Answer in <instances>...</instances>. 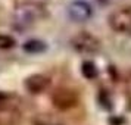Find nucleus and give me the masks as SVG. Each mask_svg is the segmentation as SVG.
Returning a JSON list of instances; mask_svg holds the SVG:
<instances>
[{
  "label": "nucleus",
  "instance_id": "nucleus-3",
  "mask_svg": "<svg viewBox=\"0 0 131 125\" xmlns=\"http://www.w3.org/2000/svg\"><path fill=\"white\" fill-rule=\"evenodd\" d=\"M52 103L59 110H69L77 106L78 94L71 88H58L52 94Z\"/></svg>",
  "mask_w": 131,
  "mask_h": 125
},
{
  "label": "nucleus",
  "instance_id": "nucleus-12",
  "mask_svg": "<svg viewBox=\"0 0 131 125\" xmlns=\"http://www.w3.org/2000/svg\"><path fill=\"white\" fill-rule=\"evenodd\" d=\"M6 99V94H3V93H0V100H5Z\"/></svg>",
  "mask_w": 131,
  "mask_h": 125
},
{
  "label": "nucleus",
  "instance_id": "nucleus-11",
  "mask_svg": "<svg viewBox=\"0 0 131 125\" xmlns=\"http://www.w3.org/2000/svg\"><path fill=\"white\" fill-rule=\"evenodd\" d=\"M99 99H100L102 101V106H106V109H111V100H109V97H107V93L105 91V90H102L100 96H99Z\"/></svg>",
  "mask_w": 131,
  "mask_h": 125
},
{
  "label": "nucleus",
  "instance_id": "nucleus-1",
  "mask_svg": "<svg viewBox=\"0 0 131 125\" xmlns=\"http://www.w3.org/2000/svg\"><path fill=\"white\" fill-rule=\"evenodd\" d=\"M44 16H47V10L44 5L38 2H22L15 10L13 27L19 31L28 30L38 21H41Z\"/></svg>",
  "mask_w": 131,
  "mask_h": 125
},
{
  "label": "nucleus",
  "instance_id": "nucleus-8",
  "mask_svg": "<svg viewBox=\"0 0 131 125\" xmlns=\"http://www.w3.org/2000/svg\"><path fill=\"white\" fill-rule=\"evenodd\" d=\"M22 50L28 54H40V53H44L47 50V44L43 41V40L31 38V40H27L22 44Z\"/></svg>",
  "mask_w": 131,
  "mask_h": 125
},
{
  "label": "nucleus",
  "instance_id": "nucleus-5",
  "mask_svg": "<svg viewBox=\"0 0 131 125\" xmlns=\"http://www.w3.org/2000/svg\"><path fill=\"white\" fill-rule=\"evenodd\" d=\"M66 12L74 22H85L93 16V6L85 0H74L68 5Z\"/></svg>",
  "mask_w": 131,
  "mask_h": 125
},
{
  "label": "nucleus",
  "instance_id": "nucleus-6",
  "mask_svg": "<svg viewBox=\"0 0 131 125\" xmlns=\"http://www.w3.org/2000/svg\"><path fill=\"white\" fill-rule=\"evenodd\" d=\"M24 85L30 93L38 94V93L44 91L50 85V78L46 77V75H43V74H32V75L25 78Z\"/></svg>",
  "mask_w": 131,
  "mask_h": 125
},
{
  "label": "nucleus",
  "instance_id": "nucleus-4",
  "mask_svg": "<svg viewBox=\"0 0 131 125\" xmlns=\"http://www.w3.org/2000/svg\"><path fill=\"white\" fill-rule=\"evenodd\" d=\"M109 27L115 32L131 34V10L130 9H119L109 15Z\"/></svg>",
  "mask_w": 131,
  "mask_h": 125
},
{
  "label": "nucleus",
  "instance_id": "nucleus-7",
  "mask_svg": "<svg viewBox=\"0 0 131 125\" xmlns=\"http://www.w3.org/2000/svg\"><path fill=\"white\" fill-rule=\"evenodd\" d=\"M21 112L13 106H0V125H19Z\"/></svg>",
  "mask_w": 131,
  "mask_h": 125
},
{
  "label": "nucleus",
  "instance_id": "nucleus-10",
  "mask_svg": "<svg viewBox=\"0 0 131 125\" xmlns=\"http://www.w3.org/2000/svg\"><path fill=\"white\" fill-rule=\"evenodd\" d=\"M15 38L12 36H7V34H0V49L2 50H7V49L15 47Z\"/></svg>",
  "mask_w": 131,
  "mask_h": 125
},
{
  "label": "nucleus",
  "instance_id": "nucleus-9",
  "mask_svg": "<svg viewBox=\"0 0 131 125\" xmlns=\"http://www.w3.org/2000/svg\"><path fill=\"white\" fill-rule=\"evenodd\" d=\"M81 74L85 79H96L99 77V69L94 62L91 60H84L81 63Z\"/></svg>",
  "mask_w": 131,
  "mask_h": 125
},
{
  "label": "nucleus",
  "instance_id": "nucleus-2",
  "mask_svg": "<svg viewBox=\"0 0 131 125\" xmlns=\"http://www.w3.org/2000/svg\"><path fill=\"white\" fill-rule=\"evenodd\" d=\"M71 46L78 53L91 54L100 50V40L89 31H80L71 38Z\"/></svg>",
  "mask_w": 131,
  "mask_h": 125
}]
</instances>
